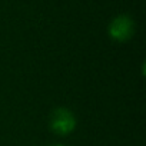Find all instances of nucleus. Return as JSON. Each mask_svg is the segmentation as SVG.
Listing matches in <instances>:
<instances>
[{
    "label": "nucleus",
    "mask_w": 146,
    "mask_h": 146,
    "mask_svg": "<svg viewBox=\"0 0 146 146\" xmlns=\"http://www.w3.org/2000/svg\"><path fill=\"white\" fill-rule=\"evenodd\" d=\"M49 127L54 135L66 136L76 127V116L67 108H56L49 116Z\"/></svg>",
    "instance_id": "nucleus-1"
},
{
    "label": "nucleus",
    "mask_w": 146,
    "mask_h": 146,
    "mask_svg": "<svg viewBox=\"0 0 146 146\" xmlns=\"http://www.w3.org/2000/svg\"><path fill=\"white\" fill-rule=\"evenodd\" d=\"M108 33L115 42H127L135 35V22L129 15H119L109 23Z\"/></svg>",
    "instance_id": "nucleus-2"
},
{
    "label": "nucleus",
    "mask_w": 146,
    "mask_h": 146,
    "mask_svg": "<svg viewBox=\"0 0 146 146\" xmlns=\"http://www.w3.org/2000/svg\"><path fill=\"white\" fill-rule=\"evenodd\" d=\"M52 146H66V145H52Z\"/></svg>",
    "instance_id": "nucleus-3"
}]
</instances>
